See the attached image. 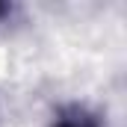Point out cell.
<instances>
[{
  "label": "cell",
  "instance_id": "1",
  "mask_svg": "<svg viewBox=\"0 0 127 127\" xmlns=\"http://www.w3.org/2000/svg\"><path fill=\"white\" fill-rule=\"evenodd\" d=\"M53 127H97V121H95V115H89L86 109H71V112L59 115Z\"/></svg>",
  "mask_w": 127,
  "mask_h": 127
}]
</instances>
